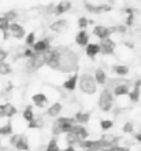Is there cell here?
Here are the masks:
<instances>
[{
  "label": "cell",
  "instance_id": "e0dca14e",
  "mask_svg": "<svg viewBox=\"0 0 141 151\" xmlns=\"http://www.w3.org/2000/svg\"><path fill=\"white\" fill-rule=\"evenodd\" d=\"M74 122L78 124V125H84L85 127L86 124L90 121V113L89 111H84V110H79L74 114Z\"/></svg>",
  "mask_w": 141,
  "mask_h": 151
},
{
  "label": "cell",
  "instance_id": "4dcf8cb0",
  "mask_svg": "<svg viewBox=\"0 0 141 151\" xmlns=\"http://www.w3.org/2000/svg\"><path fill=\"white\" fill-rule=\"evenodd\" d=\"M11 72L12 68L10 63H7V62H1L0 63V76H8L11 74Z\"/></svg>",
  "mask_w": 141,
  "mask_h": 151
},
{
  "label": "cell",
  "instance_id": "ac0fdd59",
  "mask_svg": "<svg viewBox=\"0 0 141 151\" xmlns=\"http://www.w3.org/2000/svg\"><path fill=\"white\" fill-rule=\"evenodd\" d=\"M93 78H94V81H96V84H97V85L104 87V85H106V83L108 81V76H107V73H106V70H104V69L99 68V69H96V72H94Z\"/></svg>",
  "mask_w": 141,
  "mask_h": 151
},
{
  "label": "cell",
  "instance_id": "5bb4252c",
  "mask_svg": "<svg viewBox=\"0 0 141 151\" xmlns=\"http://www.w3.org/2000/svg\"><path fill=\"white\" fill-rule=\"evenodd\" d=\"M31 102H33L36 107L44 109L48 103V96L45 93H43V92H37L34 95H31Z\"/></svg>",
  "mask_w": 141,
  "mask_h": 151
},
{
  "label": "cell",
  "instance_id": "ba28073f",
  "mask_svg": "<svg viewBox=\"0 0 141 151\" xmlns=\"http://www.w3.org/2000/svg\"><path fill=\"white\" fill-rule=\"evenodd\" d=\"M92 35L94 37H97L99 40H104V39H110L112 36V30L110 26H104V25H94Z\"/></svg>",
  "mask_w": 141,
  "mask_h": 151
},
{
  "label": "cell",
  "instance_id": "4316f807",
  "mask_svg": "<svg viewBox=\"0 0 141 151\" xmlns=\"http://www.w3.org/2000/svg\"><path fill=\"white\" fill-rule=\"evenodd\" d=\"M12 133H14V128H12L11 121H8L3 127H0V136H11Z\"/></svg>",
  "mask_w": 141,
  "mask_h": 151
},
{
  "label": "cell",
  "instance_id": "7c38bea8",
  "mask_svg": "<svg viewBox=\"0 0 141 151\" xmlns=\"http://www.w3.org/2000/svg\"><path fill=\"white\" fill-rule=\"evenodd\" d=\"M129 92H130V89H129V85H127V84L126 83H119L112 88L111 93H112L114 98H115V96H117V98H122V96H127L129 95Z\"/></svg>",
  "mask_w": 141,
  "mask_h": 151
},
{
  "label": "cell",
  "instance_id": "83f0119b",
  "mask_svg": "<svg viewBox=\"0 0 141 151\" xmlns=\"http://www.w3.org/2000/svg\"><path fill=\"white\" fill-rule=\"evenodd\" d=\"M114 128V121L110 118H106V119H100V129H102L103 132H107L110 131V129H112Z\"/></svg>",
  "mask_w": 141,
  "mask_h": 151
},
{
  "label": "cell",
  "instance_id": "cb8c5ba5",
  "mask_svg": "<svg viewBox=\"0 0 141 151\" xmlns=\"http://www.w3.org/2000/svg\"><path fill=\"white\" fill-rule=\"evenodd\" d=\"M112 72L115 73V74L121 76V77H125V76H127L130 73V69H129V66H126V65H114Z\"/></svg>",
  "mask_w": 141,
  "mask_h": 151
},
{
  "label": "cell",
  "instance_id": "7402d4cb",
  "mask_svg": "<svg viewBox=\"0 0 141 151\" xmlns=\"http://www.w3.org/2000/svg\"><path fill=\"white\" fill-rule=\"evenodd\" d=\"M85 54L88 58L90 59H94L96 55L100 54V47H99V43H89L85 47Z\"/></svg>",
  "mask_w": 141,
  "mask_h": 151
},
{
  "label": "cell",
  "instance_id": "9a60e30c",
  "mask_svg": "<svg viewBox=\"0 0 141 151\" xmlns=\"http://www.w3.org/2000/svg\"><path fill=\"white\" fill-rule=\"evenodd\" d=\"M129 99L132 103H137L138 100L141 98V80H137L136 83H134V87L133 89L129 92Z\"/></svg>",
  "mask_w": 141,
  "mask_h": 151
},
{
  "label": "cell",
  "instance_id": "7a4b0ae2",
  "mask_svg": "<svg viewBox=\"0 0 141 151\" xmlns=\"http://www.w3.org/2000/svg\"><path fill=\"white\" fill-rule=\"evenodd\" d=\"M74 125L75 122L73 117H58L51 125V133L54 136L67 135L71 132Z\"/></svg>",
  "mask_w": 141,
  "mask_h": 151
},
{
  "label": "cell",
  "instance_id": "f1b7e54d",
  "mask_svg": "<svg viewBox=\"0 0 141 151\" xmlns=\"http://www.w3.org/2000/svg\"><path fill=\"white\" fill-rule=\"evenodd\" d=\"M37 41L36 40V33L34 32H29L26 36H25V44H26V48H31L34 45V43Z\"/></svg>",
  "mask_w": 141,
  "mask_h": 151
},
{
  "label": "cell",
  "instance_id": "ffe728a7",
  "mask_svg": "<svg viewBox=\"0 0 141 151\" xmlns=\"http://www.w3.org/2000/svg\"><path fill=\"white\" fill-rule=\"evenodd\" d=\"M67 26H69V21L64 19V18H60V19H56L55 22H52V24L49 25V29L55 33H60V32H63Z\"/></svg>",
  "mask_w": 141,
  "mask_h": 151
},
{
  "label": "cell",
  "instance_id": "484cf974",
  "mask_svg": "<svg viewBox=\"0 0 141 151\" xmlns=\"http://www.w3.org/2000/svg\"><path fill=\"white\" fill-rule=\"evenodd\" d=\"M4 113H6V118H12L14 115L18 114V109L12 103H4Z\"/></svg>",
  "mask_w": 141,
  "mask_h": 151
},
{
  "label": "cell",
  "instance_id": "60d3db41",
  "mask_svg": "<svg viewBox=\"0 0 141 151\" xmlns=\"http://www.w3.org/2000/svg\"><path fill=\"white\" fill-rule=\"evenodd\" d=\"M63 151H77V150H75V147H73V146H67V147L63 148Z\"/></svg>",
  "mask_w": 141,
  "mask_h": 151
},
{
  "label": "cell",
  "instance_id": "e575fe53",
  "mask_svg": "<svg viewBox=\"0 0 141 151\" xmlns=\"http://www.w3.org/2000/svg\"><path fill=\"white\" fill-rule=\"evenodd\" d=\"M77 25H78L79 30H86V28H88V18L86 17H79L78 21H77Z\"/></svg>",
  "mask_w": 141,
  "mask_h": 151
},
{
  "label": "cell",
  "instance_id": "8fae6325",
  "mask_svg": "<svg viewBox=\"0 0 141 151\" xmlns=\"http://www.w3.org/2000/svg\"><path fill=\"white\" fill-rule=\"evenodd\" d=\"M78 73H73L63 81V88L67 92H74L77 89V84H78Z\"/></svg>",
  "mask_w": 141,
  "mask_h": 151
},
{
  "label": "cell",
  "instance_id": "603a6c76",
  "mask_svg": "<svg viewBox=\"0 0 141 151\" xmlns=\"http://www.w3.org/2000/svg\"><path fill=\"white\" fill-rule=\"evenodd\" d=\"M14 147H15V150H18V151H29L30 150V144H29L28 137L25 135H21L19 140L16 142V144Z\"/></svg>",
  "mask_w": 141,
  "mask_h": 151
},
{
  "label": "cell",
  "instance_id": "d6a6232c",
  "mask_svg": "<svg viewBox=\"0 0 141 151\" xmlns=\"http://www.w3.org/2000/svg\"><path fill=\"white\" fill-rule=\"evenodd\" d=\"M45 151H60V148H59V146H58V140H56V137H52V139L48 142L47 147H45Z\"/></svg>",
  "mask_w": 141,
  "mask_h": 151
},
{
  "label": "cell",
  "instance_id": "b9f144b4",
  "mask_svg": "<svg viewBox=\"0 0 141 151\" xmlns=\"http://www.w3.org/2000/svg\"><path fill=\"white\" fill-rule=\"evenodd\" d=\"M134 139L141 143V132H140V133H136V135H134Z\"/></svg>",
  "mask_w": 141,
  "mask_h": 151
},
{
  "label": "cell",
  "instance_id": "74e56055",
  "mask_svg": "<svg viewBox=\"0 0 141 151\" xmlns=\"http://www.w3.org/2000/svg\"><path fill=\"white\" fill-rule=\"evenodd\" d=\"M21 135H22V133H12V135L10 136V140H8V143H10V146H15L16 142L19 140Z\"/></svg>",
  "mask_w": 141,
  "mask_h": 151
},
{
  "label": "cell",
  "instance_id": "2e32d148",
  "mask_svg": "<svg viewBox=\"0 0 141 151\" xmlns=\"http://www.w3.org/2000/svg\"><path fill=\"white\" fill-rule=\"evenodd\" d=\"M62 111H63V104L60 103V102H55V103H52L51 106L47 109L45 115H47V117H51V118H55V117H59Z\"/></svg>",
  "mask_w": 141,
  "mask_h": 151
},
{
  "label": "cell",
  "instance_id": "7bdbcfd3",
  "mask_svg": "<svg viewBox=\"0 0 141 151\" xmlns=\"http://www.w3.org/2000/svg\"><path fill=\"white\" fill-rule=\"evenodd\" d=\"M3 33H4V35H3V39H4V40L10 39V33H8V30H7V32H3Z\"/></svg>",
  "mask_w": 141,
  "mask_h": 151
},
{
  "label": "cell",
  "instance_id": "30bf717a",
  "mask_svg": "<svg viewBox=\"0 0 141 151\" xmlns=\"http://www.w3.org/2000/svg\"><path fill=\"white\" fill-rule=\"evenodd\" d=\"M34 54H44L51 50V39H41L39 41H36L34 45L31 47Z\"/></svg>",
  "mask_w": 141,
  "mask_h": 151
},
{
  "label": "cell",
  "instance_id": "f546056e",
  "mask_svg": "<svg viewBox=\"0 0 141 151\" xmlns=\"http://www.w3.org/2000/svg\"><path fill=\"white\" fill-rule=\"evenodd\" d=\"M3 17L10 22V24H12V22H15V21L18 19V11H15V10H10V11L4 12Z\"/></svg>",
  "mask_w": 141,
  "mask_h": 151
},
{
  "label": "cell",
  "instance_id": "d6986e66",
  "mask_svg": "<svg viewBox=\"0 0 141 151\" xmlns=\"http://www.w3.org/2000/svg\"><path fill=\"white\" fill-rule=\"evenodd\" d=\"M71 1H67V0H62L60 3H58L55 6V8H54V14L55 15H63L64 12L67 11H70V8H71Z\"/></svg>",
  "mask_w": 141,
  "mask_h": 151
},
{
  "label": "cell",
  "instance_id": "d590c367",
  "mask_svg": "<svg viewBox=\"0 0 141 151\" xmlns=\"http://www.w3.org/2000/svg\"><path fill=\"white\" fill-rule=\"evenodd\" d=\"M8 26H10V22H8L4 17H0V30H1V32H7Z\"/></svg>",
  "mask_w": 141,
  "mask_h": 151
},
{
  "label": "cell",
  "instance_id": "ee69618b",
  "mask_svg": "<svg viewBox=\"0 0 141 151\" xmlns=\"http://www.w3.org/2000/svg\"><path fill=\"white\" fill-rule=\"evenodd\" d=\"M0 147H1V140H0Z\"/></svg>",
  "mask_w": 141,
  "mask_h": 151
},
{
  "label": "cell",
  "instance_id": "f35d334b",
  "mask_svg": "<svg viewBox=\"0 0 141 151\" xmlns=\"http://www.w3.org/2000/svg\"><path fill=\"white\" fill-rule=\"evenodd\" d=\"M33 54H34V52H33V50H31V48H26V50L21 54V58L29 59V58H31V56H33Z\"/></svg>",
  "mask_w": 141,
  "mask_h": 151
},
{
  "label": "cell",
  "instance_id": "277c9868",
  "mask_svg": "<svg viewBox=\"0 0 141 151\" xmlns=\"http://www.w3.org/2000/svg\"><path fill=\"white\" fill-rule=\"evenodd\" d=\"M45 62H47V52H44V54H33V56L26 60L25 70H26V73L39 72L43 66H45Z\"/></svg>",
  "mask_w": 141,
  "mask_h": 151
},
{
  "label": "cell",
  "instance_id": "8992f818",
  "mask_svg": "<svg viewBox=\"0 0 141 151\" xmlns=\"http://www.w3.org/2000/svg\"><path fill=\"white\" fill-rule=\"evenodd\" d=\"M84 7L86 8V11L92 12V14H102V12H110L111 10H112V6H110V4H106V3L94 4V3H90V1H85V3H84Z\"/></svg>",
  "mask_w": 141,
  "mask_h": 151
},
{
  "label": "cell",
  "instance_id": "8d00e7d4",
  "mask_svg": "<svg viewBox=\"0 0 141 151\" xmlns=\"http://www.w3.org/2000/svg\"><path fill=\"white\" fill-rule=\"evenodd\" d=\"M126 26V28H132L134 25V14H130V15L126 17V19H125V24H123Z\"/></svg>",
  "mask_w": 141,
  "mask_h": 151
},
{
  "label": "cell",
  "instance_id": "5b68a950",
  "mask_svg": "<svg viewBox=\"0 0 141 151\" xmlns=\"http://www.w3.org/2000/svg\"><path fill=\"white\" fill-rule=\"evenodd\" d=\"M114 103H115V99H114L112 93H111V89H107L104 88L100 95H99V100H97V104L100 110L103 113H110L114 107Z\"/></svg>",
  "mask_w": 141,
  "mask_h": 151
},
{
  "label": "cell",
  "instance_id": "3957f363",
  "mask_svg": "<svg viewBox=\"0 0 141 151\" xmlns=\"http://www.w3.org/2000/svg\"><path fill=\"white\" fill-rule=\"evenodd\" d=\"M77 87L79 88V91L82 92L84 95L92 96L97 92V84L93 78V74L90 73H82L78 76V84Z\"/></svg>",
  "mask_w": 141,
  "mask_h": 151
},
{
  "label": "cell",
  "instance_id": "836d02e7",
  "mask_svg": "<svg viewBox=\"0 0 141 151\" xmlns=\"http://www.w3.org/2000/svg\"><path fill=\"white\" fill-rule=\"evenodd\" d=\"M122 132H123V133H127V135L133 133L134 132V124L132 122V121H126V122L123 124V127H122Z\"/></svg>",
  "mask_w": 141,
  "mask_h": 151
},
{
  "label": "cell",
  "instance_id": "1f68e13d",
  "mask_svg": "<svg viewBox=\"0 0 141 151\" xmlns=\"http://www.w3.org/2000/svg\"><path fill=\"white\" fill-rule=\"evenodd\" d=\"M43 127H44V121L41 118H34L31 122L28 124L29 129H41Z\"/></svg>",
  "mask_w": 141,
  "mask_h": 151
},
{
  "label": "cell",
  "instance_id": "d4e9b609",
  "mask_svg": "<svg viewBox=\"0 0 141 151\" xmlns=\"http://www.w3.org/2000/svg\"><path fill=\"white\" fill-rule=\"evenodd\" d=\"M22 117H24V119L26 121V122H31L33 119L36 118V115H34V111H33V106L31 104H28L26 107H25L24 113H22Z\"/></svg>",
  "mask_w": 141,
  "mask_h": 151
},
{
  "label": "cell",
  "instance_id": "9c48e42d",
  "mask_svg": "<svg viewBox=\"0 0 141 151\" xmlns=\"http://www.w3.org/2000/svg\"><path fill=\"white\" fill-rule=\"evenodd\" d=\"M8 33H10V36H12L16 40H21V39H24V37L26 36V30H25V28L21 24H18V22H12V24H10V26H8Z\"/></svg>",
  "mask_w": 141,
  "mask_h": 151
},
{
  "label": "cell",
  "instance_id": "44dd1931",
  "mask_svg": "<svg viewBox=\"0 0 141 151\" xmlns=\"http://www.w3.org/2000/svg\"><path fill=\"white\" fill-rule=\"evenodd\" d=\"M75 44L78 47H86L89 44V35H88L86 30H79L75 35Z\"/></svg>",
  "mask_w": 141,
  "mask_h": 151
},
{
  "label": "cell",
  "instance_id": "ab89813d",
  "mask_svg": "<svg viewBox=\"0 0 141 151\" xmlns=\"http://www.w3.org/2000/svg\"><path fill=\"white\" fill-rule=\"evenodd\" d=\"M8 55H10L8 51H6L4 48H0V63H1V62H6L7 58H8Z\"/></svg>",
  "mask_w": 141,
  "mask_h": 151
},
{
  "label": "cell",
  "instance_id": "4fadbf2b",
  "mask_svg": "<svg viewBox=\"0 0 141 151\" xmlns=\"http://www.w3.org/2000/svg\"><path fill=\"white\" fill-rule=\"evenodd\" d=\"M71 133H74V135L78 137L79 142L86 140L88 137H89V131H88V128L84 127V125H78V124H75L74 127H73Z\"/></svg>",
  "mask_w": 141,
  "mask_h": 151
},
{
  "label": "cell",
  "instance_id": "6da1fadb",
  "mask_svg": "<svg viewBox=\"0 0 141 151\" xmlns=\"http://www.w3.org/2000/svg\"><path fill=\"white\" fill-rule=\"evenodd\" d=\"M79 63L78 54L71 50L70 47H62L59 45V59L56 72L60 73H77Z\"/></svg>",
  "mask_w": 141,
  "mask_h": 151
},
{
  "label": "cell",
  "instance_id": "52a82bcc",
  "mask_svg": "<svg viewBox=\"0 0 141 151\" xmlns=\"http://www.w3.org/2000/svg\"><path fill=\"white\" fill-rule=\"evenodd\" d=\"M99 47H100V54L103 55H112L115 50H117V41L112 39H104L99 41Z\"/></svg>",
  "mask_w": 141,
  "mask_h": 151
}]
</instances>
